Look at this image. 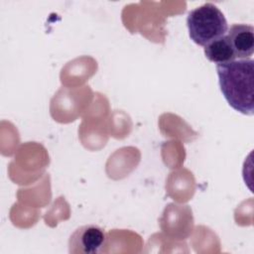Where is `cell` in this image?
I'll return each instance as SVG.
<instances>
[{"mask_svg":"<svg viewBox=\"0 0 254 254\" xmlns=\"http://www.w3.org/2000/svg\"><path fill=\"white\" fill-rule=\"evenodd\" d=\"M216 71L220 90L228 104L242 114L253 115L254 61L241 59L216 64Z\"/></svg>","mask_w":254,"mask_h":254,"instance_id":"cell-1","label":"cell"},{"mask_svg":"<svg viewBox=\"0 0 254 254\" xmlns=\"http://www.w3.org/2000/svg\"><path fill=\"white\" fill-rule=\"evenodd\" d=\"M187 26L190 39L201 47L224 36L228 30L223 13L209 2L189 12Z\"/></svg>","mask_w":254,"mask_h":254,"instance_id":"cell-2","label":"cell"},{"mask_svg":"<svg viewBox=\"0 0 254 254\" xmlns=\"http://www.w3.org/2000/svg\"><path fill=\"white\" fill-rule=\"evenodd\" d=\"M107 243V236L103 228L95 224H86L78 227L68 240L69 253L97 254Z\"/></svg>","mask_w":254,"mask_h":254,"instance_id":"cell-3","label":"cell"},{"mask_svg":"<svg viewBox=\"0 0 254 254\" xmlns=\"http://www.w3.org/2000/svg\"><path fill=\"white\" fill-rule=\"evenodd\" d=\"M225 36L236 59H250L254 52V28L251 25L233 24Z\"/></svg>","mask_w":254,"mask_h":254,"instance_id":"cell-4","label":"cell"},{"mask_svg":"<svg viewBox=\"0 0 254 254\" xmlns=\"http://www.w3.org/2000/svg\"><path fill=\"white\" fill-rule=\"evenodd\" d=\"M204 55L210 62L216 64L236 60L234 52L225 35L206 45L204 47Z\"/></svg>","mask_w":254,"mask_h":254,"instance_id":"cell-5","label":"cell"}]
</instances>
